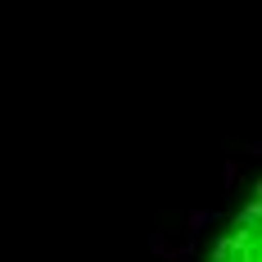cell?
<instances>
[{"instance_id": "6da1fadb", "label": "cell", "mask_w": 262, "mask_h": 262, "mask_svg": "<svg viewBox=\"0 0 262 262\" xmlns=\"http://www.w3.org/2000/svg\"><path fill=\"white\" fill-rule=\"evenodd\" d=\"M208 262H262V204H258V194H249L231 212V222L217 231V239L208 249Z\"/></svg>"}]
</instances>
